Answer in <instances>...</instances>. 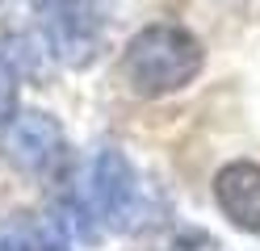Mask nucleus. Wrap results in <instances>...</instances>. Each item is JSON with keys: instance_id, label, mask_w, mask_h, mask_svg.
Listing matches in <instances>:
<instances>
[{"instance_id": "7ed1b4c3", "label": "nucleus", "mask_w": 260, "mask_h": 251, "mask_svg": "<svg viewBox=\"0 0 260 251\" xmlns=\"http://www.w3.org/2000/svg\"><path fill=\"white\" fill-rule=\"evenodd\" d=\"M118 0H42L38 25L42 46L68 67H88L105 46Z\"/></svg>"}, {"instance_id": "20e7f679", "label": "nucleus", "mask_w": 260, "mask_h": 251, "mask_svg": "<svg viewBox=\"0 0 260 251\" xmlns=\"http://www.w3.org/2000/svg\"><path fill=\"white\" fill-rule=\"evenodd\" d=\"M0 151H5V159L13 167H21L29 176H42L63 155V130L42 109H17L0 126Z\"/></svg>"}, {"instance_id": "39448f33", "label": "nucleus", "mask_w": 260, "mask_h": 251, "mask_svg": "<svg viewBox=\"0 0 260 251\" xmlns=\"http://www.w3.org/2000/svg\"><path fill=\"white\" fill-rule=\"evenodd\" d=\"M214 201L226 213V222H235L239 230L260 234V163L235 159L218 167L214 176Z\"/></svg>"}, {"instance_id": "6e6552de", "label": "nucleus", "mask_w": 260, "mask_h": 251, "mask_svg": "<svg viewBox=\"0 0 260 251\" xmlns=\"http://www.w3.org/2000/svg\"><path fill=\"white\" fill-rule=\"evenodd\" d=\"M168 251H222L210 234H202V230H185V234H176L172 239V247Z\"/></svg>"}, {"instance_id": "0eeeda50", "label": "nucleus", "mask_w": 260, "mask_h": 251, "mask_svg": "<svg viewBox=\"0 0 260 251\" xmlns=\"http://www.w3.org/2000/svg\"><path fill=\"white\" fill-rule=\"evenodd\" d=\"M17 88H21V80H17V67H13L5 55H0V126H5L9 117L17 113Z\"/></svg>"}, {"instance_id": "f257e3e1", "label": "nucleus", "mask_w": 260, "mask_h": 251, "mask_svg": "<svg viewBox=\"0 0 260 251\" xmlns=\"http://www.w3.org/2000/svg\"><path fill=\"white\" fill-rule=\"evenodd\" d=\"M202 63H206V50L193 29L176 21H151L126 42L122 80L139 96H168L198 80Z\"/></svg>"}, {"instance_id": "f03ea898", "label": "nucleus", "mask_w": 260, "mask_h": 251, "mask_svg": "<svg viewBox=\"0 0 260 251\" xmlns=\"http://www.w3.org/2000/svg\"><path fill=\"white\" fill-rule=\"evenodd\" d=\"M143 209V193H139V176H135V163H130L118 147H101L96 155L88 159V172H84V189H80L76 201V213L84 218V234L92 239V222H101L109 230H130L135 218Z\"/></svg>"}, {"instance_id": "423d86ee", "label": "nucleus", "mask_w": 260, "mask_h": 251, "mask_svg": "<svg viewBox=\"0 0 260 251\" xmlns=\"http://www.w3.org/2000/svg\"><path fill=\"white\" fill-rule=\"evenodd\" d=\"M0 251H72V243L59 218L9 213L0 218Z\"/></svg>"}]
</instances>
